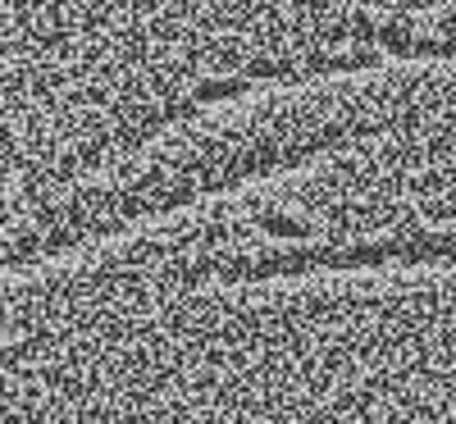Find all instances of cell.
Listing matches in <instances>:
<instances>
[{
	"mask_svg": "<svg viewBox=\"0 0 456 424\" xmlns=\"http://www.w3.org/2000/svg\"><path fill=\"white\" fill-rule=\"evenodd\" d=\"M425 92H429L425 73H420V78H411L406 92H402V105H397V119H393L384 133H379V137H370L365 146H356V151H365V156H374V160H384L388 142L411 124V114L420 110ZM388 165H393V160H388ZM320 187H324V197H333V201H342V206H370V210H384L374 192L338 187V183H320ZM320 224H324V242H329V251H333V265H338V274H342V279H379V269H384L388 279L397 274V269H393V256H388V228H384V215L324 210Z\"/></svg>",
	"mask_w": 456,
	"mask_h": 424,
	"instance_id": "cell-1",
	"label": "cell"
}]
</instances>
